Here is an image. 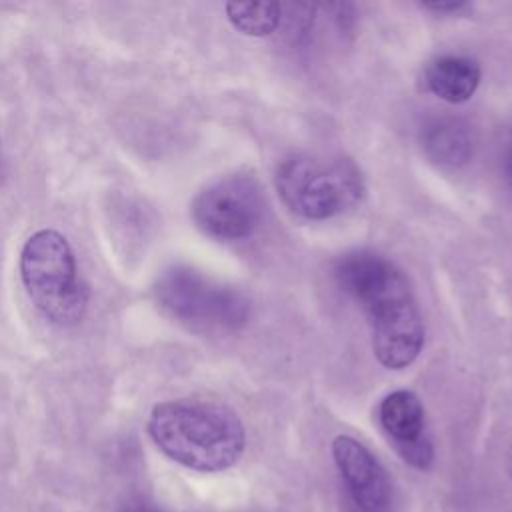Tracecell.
<instances>
[{"instance_id":"1","label":"cell","mask_w":512,"mask_h":512,"mask_svg":"<svg viewBox=\"0 0 512 512\" xmlns=\"http://www.w3.org/2000/svg\"><path fill=\"white\" fill-rule=\"evenodd\" d=\"M334 278L364 310L378 362L390 370L410 366L422 350L424 324L402 270L374 252H352L336 262Z\"/></svg>"},{"instance_id":"2","label":"cell","mask_w":512,"mask_h":512,"mask_svg":"<svg viewBox=\"0 0 512 512\" xmlns=\"http://www.w3.org/2000/svg\"><path fill=\"white\" fill-rule=\"evenodd\" d=\"M148 434L170 460L196 472L234 466L246 446V432L224 404L208 400H168L152 408Z\"/></svg>"},{"instance_id":"3","label":"cell","mask_w":512,"mask_h":512,"mask_svg":"<svg viewBox=\"0 0 512 512\" xmlns=\"http://www.w3.org/2000/svg\"><path fill=\"white\" fill-rule=\"evenodd\" d=\"M22 284L34 306L54 324H74L88 304V288L68 240L56 230L34 232L20 254Z\"/></svg>"},{"instance_id":"4","label":"cell","mask_w":512,"mask_h":512,"mask_svg":"<svg viewBox=\"0 0 512 512\" xmlns=\"http://www.w3.org/2000/svg\"><path fill=\"white\" fill-rule=\"evenodd\" d=\"M276 190L298 216L326 220L360 200L362 176L348 160L298 154L278 164Z\"/></svg>"},{"instance_id":"5","label":"cell","mask_w":512,"mask_h":512,"mask_svg":"<svg viewBox=\"0 0 512 512\" xmlns=\"http://www.w3.org/2000/svg\"><path fill=\"white\" fill-rule=\"evenodd\" d=\"M154 296L170 318L194 330H234L250 312L244 294L190 266L166 268L154 284Z\"/></svg>"},{"instance_id":"6","label":"cell","mask_w":512,"mask_h":512,"mask_svg":"<svg viewBox=\"0 0 512 512\" xmlns=\"http://www.w3.org/2000/svg\"><path fill=\"white\" fill-rule=\"evenodd\" d=\"M264 214L260 186L250 176H226L192 202L196 226L218 240H242L256 232Z\"/></svg>"},{"instance_id":"7","label":"cell","mask_w":512,"mask_h":512,"mask_svg":"<svg viewBox=\"0 0 512 512\" xmlns=\"http://www.w3.org/2000/svg\"><path fill=\"white\" fill-rule=\"evenodd\" d=\"M332 458L356 512H388L392 486L374 454L352 436H336Z\"/></svg>"},{"instance_id":"8","label":"cell","mask_w":512,"mask_h":512,"mask_svg":"<svg viewBox=\"0 0 512 512\" xmlns=\"http://www.w3.org/2000/svg\"><path fill=\"white\" fill-rule=\"evenodd\" d=\"M378 420L396 452L414 468L426 470L432 464L434 450L426 434L424 406L410 390L390 392L378 406Z\"/></svg>"},{"instance_id":"9","label":"cell","mask_w":512,"mask_h":512,"mask_svg":"<svg viewBox=\"0 0 512 512\" xmlns=\"http://www.w3.org/2000/svg\"><path fill=\"white\" fill-rule=\"evenodd\" d=\"M424 154L440 166H462L470 160L474 142L468 126L452 116H436L420 130Z\"/></svg>"},{"instance_id":"10","label":"cell","mask_w":512,"mask_h":512,"mask_svg":"<svg viewBox=\"0 0 512 512\" xmlns=\"http://www.w3.org/2000/svg\"><path fill=\"white\" fill-rule=\"evenodd\" d=\"M480 66L468 56H440L426 68V86L440 100L462 104L470 100L480 84Z\"/></svg>"},{"instance_id":"11","label":"cell","mask_w":512,"mask_h":512,"mask_svg":"<svg viewBox=\"0 0 512 512\" xmlns=\"http://www.w3.org/2000/svg\"><path fill=\"white\" fill-rule=\"evenodd\" d=\"M224 10L230 24L246 36H268L282 18V6L276 2H228Z\"/></svg>"},{"instance_id":"12","label":"cell","mask_w":512,"mask_h":512,"mask_svg":"<svg viewBox=\"0 0 512 512\" xmlns=\"http://www.w3.org/2000/svg\"><path fill=\"white\" fill-rule=\"evenodd\" d=\"M118 512H162V508H158L154 502H150L148 498L142 496H130L126 502L120 504Z\"/></svg>"},{"instance_id":"13","label":"cell","mask_w":512,"mask_h":512,"mask_svg":"<svg viewBox=\"0 0 512 512\" xmlns=\"http://www.w3.org/2000/svg\"><path fill=\"white\" fill-rule=\"evenodd\" d=\"M502 170H504L508 184L512 186V136L506 140L504 150H502Z\"/></svg>"},{"instance_id":"14","label":"cell","mask_w":512,"mask_h":512,"mask_svg":"<svg viewBox=\"0 0 512 512\" xmlns=\"http://www.w3.org/2000/svg\"><path fill=\"white\" fill-rule=\"evenodd\" d=\"M426 10H434V12H458L462 8H466V2H430V4H422Z\"/></svg>"},{"instance_id":"15","label":"cell","mask_w":512,"mask_h":512,"mask_svg":"<svg viewBox=\"0 0 512 512\" xmlns=\"http://www.w3.org/2000/svg\"><path fill=\"white\" fill-rule=\"evenodd\" d=\"M508 472H510V478H512V448L508 452Z\"/></svg>"},{"instance_id":"16","label":"cell","mask_w":512,"mask_h":512,"mask_svg":"<svg viewBox=\"0 0 512 512\" xmlns=\"http://www.w3.org/2000/svg\"><path fill=\"white\" fill-rule=\"evenodd\" d=\"M2 180H4V166H2V160H0V186H2Z\"/></svg>"}]
</instances>
